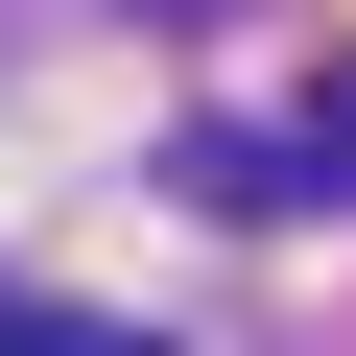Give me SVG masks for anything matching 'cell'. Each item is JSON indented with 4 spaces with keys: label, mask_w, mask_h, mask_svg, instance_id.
<instances>
[{
    "label": "cell",
    "mask_w": 356,
    "mask_h": 356,
    "mask_svg": "<svg viewBox=\"0 0 356 356\" xmlns=\"http://www.w3.org/2000/svg\"><path fill=\"white\" fill-rule=\"evenodd\" d=\"M191 191L214 214H356V95L332 119H261V143H191Z\"/></svg>",
    "instance_id": "cell-1"
},
{
    "label": "cell",
    "mask_w": 356,
    "mask_h": 356,
    "mask_svg": "<svg viewBox=\"0 0 356 356\" xmlns=\"http://www.w3.org/2000/svg\"><path fill=\"white\" fill-rule=\"evenodd\" d=\"M0 356H143V332H72V309H24V285H0Z\"/></svg>",
    "instance_id": "cell-2"
}]
</instances>
